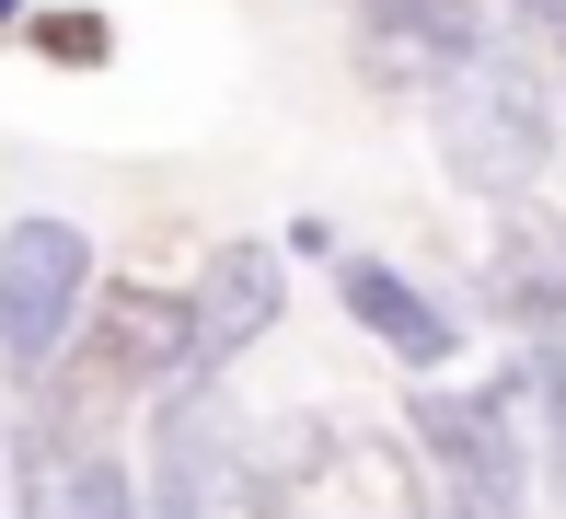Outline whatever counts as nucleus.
<instances>
[{
    "mask_svg": "<svg viewBox=\"0 0 566 519\" xmlns=\"http://www.w3.org/2000/svg\"><path fill=\"white\" fill-rule=\"evenodd\" d=\"M0 519H12V427H0Z\"/></svg>",
    "mask_w": 566,
    "mask_h": 519,
    "instance_id": "nucleus-14",
    "label": "nucleus"
},
{
    "mask_svg": "<svg viewBox=\"0 0 566 519\" xmlns=\"http://www.w3.org/2000/svg\"><path fill=\"white\" fill-rule=\"evenodd\" d=\"M93 324V231L82 220H12L0 231V370L46 381Z\"/></svg>",
    "mask_w": 566,
    "mask_h": 519,
    "instance_id": "nucleus-4",
    "label": "nucleus"
},
{
    "mask_svg": "<svg viewBox=\"0 0 566 519\" xmlns=\"http://www.w3.org/2000/svg\"><path fill=\"white\" fill-rule=\"evenodd\" d=\"M46 46H59V59H105V23H93V12L82 23H46Z\"/></svg>",
    "mask_w": 566,
    "mask_h": 519,
    "instance_id": "nucleus-12",
    "label": "nucleus"
},
{
    "mask_svg": "<svg viewBox=\"0 0 566 519\" xmlns=\"http://www.w3.org/2000/svg\"><path fill=\"white\" fill-rule=\"evenodd\" d=\"M0 23H23V0H0Z\"/></svg>",
    "mask_w": 566,
    "mask_h": 519,
    "instance_id": "nucleus-15",
    "label": "nucleus"
},
{
    "mask_svg": "<svg viewBox=\"0 0 566 519\" xmlns=\"http://www.w3.org/2000/svg\"><path fill=\"white\" fill-rule=\"evenodd\" d=\"M485 311L521 335H555L566 324V220L544 197L497 208V243H485Z\"/></svg>",
    "mask_w": 566,
    "mask_h": 519,
    "instance_id": "nucleus-9",
    "label": "nucleus"
},
{
    "mask_svg": "<svg viewBox=\"0 0 566 519\" xmlns=\"http://www.w3.org/2000/svg\"><path fill=\"white\" fill-rule=\"evenodd\" d=\"M555 46L532 35H497L428 93V139H440V173L485 208H521L544 186V162L566 150V104H555Z\"/></svg>",
    "mask_w": 566,
    "mask_h": 519,
    "instance_id": "nucleus-1",
    "label": "nucleus"
},
{
    "mask_svg": "<svg viewBox=\"0 0 566 519\" xmlns=\"http://www.w3.org/2000/svg\"><path fill=\"white\" fill-rule=\"evenodd\" d=\"M405 427H417L428 474L451 497H474L485 519H532V462H544V381H532V358H509L485 381H428L405 404Z\"/></svg>",
    "mask_w": 566,
    "mask_h": 519,
    "instance_id": "nucleus-3",
    "label": "nucleus"
},
{
    "mask_svg": "<svg viewBox=\"0 0 566 519\" xmlns=\"http://www.w3.org/2000/svg\"><path fill=\"white\" fill-rule=\"evenodd\" d=\"M243 415H231V370H186L174 393H150V519H220V497H243Z\"/></svg>",
    "mask_w": 566,
    "mask_h": 519,
    "instance_id": "nucleus-5",
    "label": "nucleus"
},
{
    "mask_svg": "<svg viewBox=\"0 0 566 519\" xmlns=\"http://www.w3.org/2000/svg\"><path fill=\"white\" fill-rule=\"evenodd\" d=\"M497 12H509V23H521V35H532V46H555V59H566V0H497Z\"/></svg>",
    "mask_w": 566,
    "mask_h": 519,
    "instance_id": "nucleus-11",
    "label": "nucleus"
},
{
    "mask_svg": "<svg viewBox=\"0 0 566 519\" xmlns=\"http://www.w3.org/2000/svg\"><path fill=\"white\" fill-rule=\"evenodd\" d=\"M277 311H290V254L277 243H220L209 266H197L186 289V324H197V370H231V358L254 347V335H277Z\"/></svg>",
    "mask_w": 566,
    "mask_h": 519,
    "instance_id": "nucleus-8",
    "label": "nucleus"
},
{
    "mask_svg": "<svg viewBox=\"0 0 566 519\" xmlns=\"http://www.w3.org/2000/svg\"><path fill=\"white\" fill-rule=\"evenodd\" d=\"M254 519H428V451L417 427H358V415H277L243 462Z\"/></svg>",
    "mask_w": 566,
    "mask_h": 519,
    "instance_id": "nucleus-2",
    "label": "nucleus"
},
{
    "mask_svg": "<svg viewBox=\"0 0 566 519\" xmlns=\"http://www.w3.org/2000/svg\"><path fill=\"white\" fill-rule=\"evenodd\" d=\"M336 300H347V324L370 335L394 370L451 381V358H462V311H451L440 289H417L394 254H336Z\"/></svg>",
    "mask_w": 566,
    "mask_h": 519,
    "instance_id": "nucleus-7",
    "label": "nucleus"
},
{
    "mask_svg": "<svg viewBox=\"0 0 566 519\" xmlns=\"http://www.w3.org/2000/svg\"><path fill=\"white\" fill-rule=\"evenodd\" d=\"M70 519H150V485L127 474L116 451H82V497H70Z\"/></svg>",
    "mask_w": 566,
    "mask_h": 519,
    "instance_id": "nucleus-10",
    "label": "nucleus"
},
{
    "mask_svg": "<svg viewBox=\"0 0 566 519\" xmlns=\"http://www.w3.org/2000/svg\"><path fill=\"white\" fill-rule=\"evenodd\" d=\"M428 485H440V474H428ZM428 519H485L474 497H451V485H440V497H428Z\"/></svg>",
    "mask_w": 566,
    "mask_h": 519,
    "instance_id": "nucleus-13",
    "label": "nucleus"
},
{
    "mask_svg": "<svg viewBox=\"0 0 566 519\" xmlns=\"http://www.w3.org/2000/svg\"><path fill=\"white\" fill-rule=\"evenodd\" d=\"M347 23H358V59H370V82L381 93H440L474 46H497V35H521V23L497 12V0H347Z\"/></svg>",
    "mask_w": 566,
    "mask_h": 519,
    "instance_id": "nucleus-6",
    "label": "nucleus"
}]
</instances>
